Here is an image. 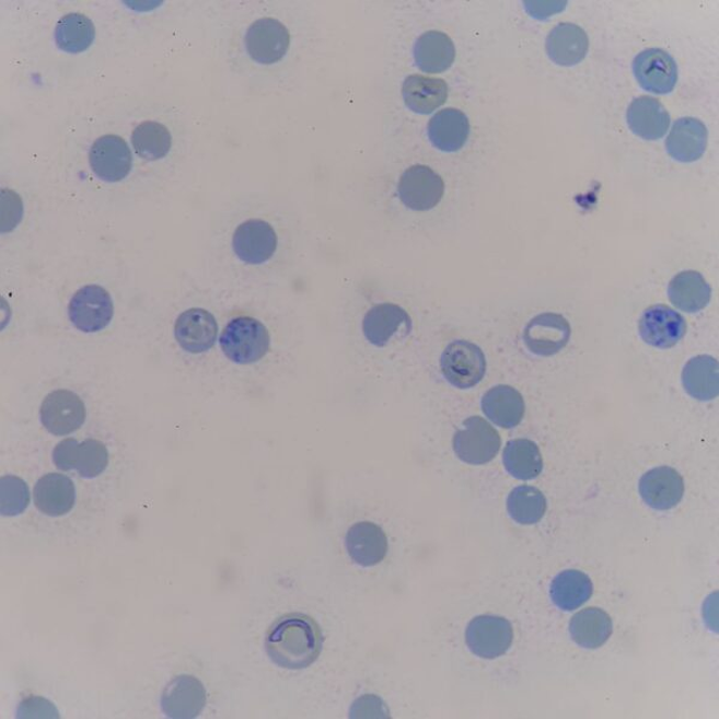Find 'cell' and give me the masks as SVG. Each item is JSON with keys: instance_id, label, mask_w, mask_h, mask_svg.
<instances>
[{"instance_id": "6da1fadb", "label": "cell", "mask_w": 719, "mask_h": 719, "mask_svg": "<svg viewBox=\"0 0 719 719\" xmlns=\"http://www.w3.org/2000/svg\"><path fill=\"white\" fill-rule=\"evenodd\" d=\"M323 642L322 629L311 616L290 613L269 628L264 647L275 664L300 671L318 660Z\"/></svg>"}, {"instance_id": "7a4b0ae2", "label": "cell", "mask_w": 719, "mask_h": 719, "mask_svg": "<svg viewBox=\"0 0 719 719\" xmlns=\"http://www.w3.org/2000/svg\"><path fill=\"white\" fill-rule=\"evenodd\" d=\"M270 335L259 321L237 317L224 327L220 337L223 355L239 364L262 360L270 349Z\"/></svg>"}, {"instance_id": "3957f363", "label": "cell", "mask_w": 719, "mask_h": 719, "mask_svg": "<svg viewBox=\"0 0 719 719\" xmlns=\"http://www.w3.org/2000/svg\"><path fill=\"white\" fill-rule=\"evenodd\" d=\"M486 357L482 348L468 340H453L441 355L440 369L445 380L461 390L476 386L486 374Z\"/></svg>"}, {"instance_id": "277c9868", "label": "cell", "mask_w": 719, "mask_h": 719, "mask_svg": "<svg viewBox=\"0 0 719 719\" xmlns=\"http://www.w3.org/2000/svg\"><path fill=\"white\" fill-rule=\"evenodd\" d=\"M501 447V438L494 426L479 416H472L453 437V450L464 463L483 465L494 461Z\"/></svg>"}, {"instance_id": "5b68a950", "label": "cell", "mask_w": 719, "mask_h": 719, "mask_svg": "<svg viewBox=\"0 0 719 719\" xmlns=\"http://www.w3.org/2000/svg\"><path fill=\"white\" fill-rule=\"evenodd\" d=\"M68 311L76 329L91 334L104 330L109 325L115 306L105 288L92 285L74 293Z\"/></svg>"}, {"instance_id": "8992f818", "label": "cell", "mask_w": 719, "mask_h": 719, "mask_svg": "<svg viewBox=\"0 0 719 719\" xmlns=\"http://www.w3.org/2000/svg\"><path fill=\"white\" fill-rule=\"evenodd\" d=\"M465 641L477 658L495 660L511 648L513 628L511 623L501 616H477L466 627Z\"/></svg>"}, {"instance_id": "52a82bcc", "label": "cell", "mask_w": 719, "mask_h": 719, "mask_svg": "<svg viewBox=\"0 0 719 719\" xmlns=\"http://www.w3.org/2000/svg\"><path fill=\"white\" fill-rule=\"evenodd\" d=\"M571 337V325L561 314L542 313L524 327L523 343L537 357L558 355Z\"/></svg>"}, {"instance_id": "ba28073f", "label": "cell", "mask_w": 719, "mask_h": 719, "mask_svg": "<svg viewBox=\"0 0 719 719\" xmlns=\"http://www.w3.org/2000/svg\"><path fill=\"white\" fill-rule=\"evenodd\" d=\"M85 416L83 401L69 390H56L47 395L40 409L43 426L47 432L57 437L80 430Z\"/></svg>"}, {"instance_id": "9c48e42d", "label": "cell", "mask_w": 719, "mask_h": 719, "mask_svg": "<svg viewBox=\"0 0 719 719\" xmlns=\"http://www.w3.org/2000/svg\"><path fill=\"white\" fill-rule=\"evenodd\" d=\"M445 193V184L433 170L415 165L402 174L398 195L403 205L413 210H431Z\"/></svg>"}, {"instance_id": "30bf717a", "label": "cell", "mask_w": 719, "mask_h": 719, "mask_svg": "<svg viewBox=\"0 0 719 719\" xmlns=\"http://www.w3.org/2000/svg\"><path fill=\"white\" fill-rule=\"evenodd\" d=\"M638 332L649 346L668 349L676 346L687 333L683 315L665 305H654L641 314Z\"/></svg>"}, {"instance_id": "8fae6325", "label": "cell", "mask_w": 719, "mask_h": 719, "mask_svg": "<svg viewBox=\"0 0 719 719\" xmlns=\"http://www.w3.org/2000/svg\"><path fill=\"white\" fill-rule=\"evenodd\" d=\"M634 72L642 90L660 95L672 93L679 78L676 61L661 48L642 50L634 61Z\"/></svg>"}, {"instance_id": "7c38bea8", "label": "cell", "mask_w": 719, "mask_h": 719, "mask_svg": "<svg viewBox=\"0 0 719 719\" xmlns=\"http://www.w3.org/2000/svg\"><path fill=\"white\" fill-rule=\"evenodd\" d=\"M245 44L252 59L259 65L270 66L286 56L290 44V34L280 21L260 19L251 24L245 36Z\"/></svg>"}, {"instance_id": "4fadbf2b", "label": "cell", "mask_w": 719, "mask_h": 719, "mask_svg": "<svg viewBox=\"0 0 719 719\" xmlns=\"http://www.w3.org/2000/svg\"><path fill=\"white\" fill-rule=\"evenodd\" d=\"M207 692L194 676L181 675L171 681L161 697V709L172 719H194L204 712Z\"/></svg>"}, {"instance_id": "5bb4252c", "label": "cell", "mask_w": 719, "mask_h": 719, "mask_svg": "<svg viewBox=\"0 0 719 719\" xmlns=\"http://www.w3.org/2000/svg\"><path fill=\"white\" fill-rule=\"evenodd\" d=\"M90 162L98 178L107 183L123 181L132 167L130 148L117 135L97 138L90 151Z\"/></svg>"}, {"instance_id": "9a60e30c", "label": "cell", "mask_w": 719, "mask_h": 719, "mask_svg": "<svg viewBox=\"0 0 719 719\" xmlns=\"http://www.w3.org/2000/svg\"><path fill=\"white\" fill-rule=\"evenodd\" d=\"M413 329L410 315L395 304L373 306L364 314L362 332L364 338L375 347H385L396 336L405 338Z\"/></svg>"}, {"instance_id": "2e32d148", "label": "cell", "mask_w": 719, "mask_h": 719, "mask_svg": "<svg viewBox=\"0 0 719 719\" xmlns=\"http://www.w3.org/2000/svg\"><path fill=\"white\" fill-rule=\"evenodd\" d=\"M639 494L651 509L671 510L684 498V478L671 466H659L641 476Z\"/></svg>"}, {"instance_id": "e0dca14e", "label": "cell", "mask_w": 719, "mask_h": 719, "mask_svg": "<svg viewBox=\"0 0 719 719\" xmlns=\"http://www.w3.org/2000/svg\"><path fill=\"white\" fill-rule=\"evenodd\" d=\"M219 326L216 317L204 309H192L176 320V343L192 355L206 352L217 344Z\"/></svg>"}, {"instance_id": "ac0fdd59", "label": "cell", "mask_w": 719, "mask_h": 719, "mask_svg": "<svg viewBox=\"0 0 719 719\" xmlns=\"http://www.w3.org/2000/svg\"><path fill=\"white\" fill-rule=\"evenodd\" d=\"M236 257L247 264L268 262L277 248V235L272 227L262 220H248L240 224L233 236Z\"/></svg>"}, {"instance_id": "d6986e66", "label": "cell", "mask_w": 719, "mask_h": 719, "mask_svg": "<svg viewBox=\"0 0 719 719\" xmlns=\"http://www.w3.org/2000/svg\"><path fill=\"white\" fill-rule=\"evenodd\" d=\"M346 548L352 561L362 567H372L385 559L389 542L380 525L361 522L348 530Z\"/></svg>"}, {"instance_id": "ffe728a7", "label": "cell", "mask_w": 719, "mask_h": 719, "mask_svg": "<svg viewBox=\"0 0 719 719\" xmlns=\"http://www.w3.org/2000/svg\"><path fill=\"white\" fill-rule=\"evenodd\" d=\"M671 115L658 98L639 96L627 109V123L630 131L647 141H658L671 125Z\"/></svg>"}, {"instance_id": "44dd1931", "label": "cell", "mask_w": 719, "mask_h": 719, "mask_svg": "<svg viewBox=\"0 0 719 719\" xmlns=\"http://www.w3.org/2000/svg\"><path fill=\"white\" fill-rule=\"evenodd\" d=\"M546 50L555 65L575 67L588 55V34L577 24L560 23L548 34Z\"/></svg>"}, {"instance_id": "7402d4cb", "label": "cell", "mask_w": 719, "mask_h": 719, "mask_svg": "<svg viewBox=\"0 0 719 719\" xmlns=\"http://www.w3.org/2000/svg\"><path fill=\"white\" fill-rule=\"evenodd\" d=\"M668 154L680 162H695L708 147V129L696 118H681L673 125L665 142Z\"/></svg>"}, {"instance_id": "603a6c76", "label": "cell", "mask_w": 719, "mask_h": 719, "mask_svg": "<svg viewBox=\"0 0 719 719\" xmlns=\"http://www.w3.org/2000/svg\"><path fill=\"white\" fill-rule=\"evenodd\" d=\"M74 501V485L66 475H44L34 487L35 507L46 515H66L73 509Z\"/></svg>"}, {"instance_id": "cb8c5ba5", "label": "cell", "mask_w": 719, "mask_h": 719, "mask_svg": "<svg viewBox=\"0 0 719 719\" xmlns=\"http://www.w3.org/2000/svg\"><path fill=\"white\" fill-rule=\"evenodd\" d=\"M487 418L501 428L519 426L525 414V402L520 391L509 385H498L487 391L482 401Z\"/></svg>"}, {"instance_id": "d4e9b609", "label": "cell", "mask_w": 719, "mask_h": 719, "mask_svg": "<svg viewBox=\"0 0 719 719\" xmlns=\"http://www.w3.org/2000/svg\"><path fill=\"white\" fill-rule=\"evenodd\" d=\"M427 131L437 149L453 153L462 149L468 140L471 124L460 109L447 108L437 113L428 124Z\"/></svg>"}, {"instance_id": "484cf974", "label": "cell", "mask_w": 719, "mask_h": 719, "mask_svg": "<svg viewBox=\"0 0 719 719\" xmlns=\"http://www.w3.org/2000/svg\"><path fill=\"white\" fill-rule=\"evenodd\" d=\"M456 48L445 33L431 31L422 34L414 47V59L420 70L440 73L451 68Z\"/></svg>"}, {"instance_id": "4316f807", "label": "cell", "mask_w": 719, "mask_h": 719, "mask_svg": "<svg viewBox=\"0 0 719 719\" xmlns=\"http://www.w3.org/2000/svg\"><path fill=\"white\" fill-rule=\"evenodd\" d=\"M402 95L409 109L430 115L447 103L449 88L443 80L411 74L403 83Z\"/></svg>"}, {"instance_id": "83f0119b", "label": "cell", "mask_w": 719, "mask_h": 719, "mask_svg": "<svg viewBox=\"0 0 719 719\" xmlns=\"http://www.w3.org/2000/svg\"><path fill=\"white\" fill-rule=\"evenodd\" d=\"M712 289L703 275L695 270L677 274L668 286L672 304L684 312L697 313L709 305Z\"/></svg>"}, {"instance_id": "f1b7e54d", "label": "cell", "mask_w": 719, "mask_h": 719, "mask_svg": "<svg viewBox=\"0 0 719 719\" xmlns=\"http://www.w3.org/2000/svg\"><path fill=\"white\" fill-rule=\"evenodd\" d=\"M570 634L579 647L599 649L613 634L611 616L595 607L580 611L572 617Z\"/></svg>"}, {"instance_id": "f546056e", "label": "cell", "mask_w": 719, "mask_h": 719, "mask_svg": "<svg viewBox=\"0 0 719 719\" xmlns=\"http://www.w3.org/2000/svg\"><path fill=\"white\" fill-rule=\"evenodd\" d=\"M686 393L698 401H712L719 394V364L710 356L691 359L683 371Z\"/></svg>"}, {"instance_id": "4dcf8cb0", "label": "cell", "mask_w": 719, "mask_h": 719, "mask_svg": "<svg viewBox=\"0 0 719 719\" xmlns=\"http://www.w3.org/2000/svg\"><path fill=\"white\" fill-rule=\"evenodd\" d=\"M591 579L583 572L566 570L554 578L550 596L561 611L571 612L583 605L592 596Z\"/></svg>"}, {"instance_id": "1f68e13d", "label": "cell", "mask_w": 719, "mask_h": 719, "mask_svg": "<svg viewBox=\"0 0 719 719\" xmlns=\"http://www.w3.org/2000/svg\"><path fill=\"white\" fill-rule=\"evenodd\" d=\"M502 462L510 475L523 482L536 478L544 469L540 449L529 439L510 440L503 450Z\"/></svg>"}, {"instance_id": "d6a6232c", "label": "cell", "mask_w": 719, "mask_h": 719, "mask_svg": "<svg viewBox=\"0 0 719 719\" xmlns=\"http://www.w3.org/2000/svg\"><path fill=\"white\" fill-rule=\"evenodd\" d=\"M55 37L59 49L68 54H81L95 39L94 24L92 20L74 12L59 20Z\"/></svg>"}, {"instance_id": "836d02e7", "label": "cell", "mask_w": 719, "mask_h": 719, "mask_svg": "<svg viewBox=\"0 0 719 719\" xmlns=\"http://www.w3.org/2000/svg\"><path fill=\"white\" fill-rule=\"evenodd\" d=\"M131 142L138 156L147 161H156L169 154L172 137L165 125L144 121L134 130Z\"/></svg>"}, {"instance_id": "e575fe53", "label": "cell", "mask_w": 719, "mask_h": 719, "mask_svg": "<svg viewBox=\"0 0 719 719\" xmlns=\"http://www.w3.org/2000/svg\"><path fill=\"white\" fill-rule=\"evenodd\" d=\"M547 510L544 494L535 487L514 488L508 498V511L513 521L524 525L538 523Z\"/></svg>"}, {"instance_id": "d590c367", "label": "cell", "mask_w": 719, "mask_h": 719, "mask_svg": "<svg viewBox=\"0 0 719 719\" xmlns=\"http://www.w3.org/2000/svg\"><path fill=\"white\" fill-rule=\"evenodd\" d=\"M31 503V491L18 476H4L0 479V513L5 517L22 514Z\"/></svg>"}, {"instance_id": "8d00e7d4", "label": "cell", "mask_w": 719, "mask_h": 719, "mask_svg": "<svg viewBox=\"0 0 719 719\" xmlns=\"http://www.w3.org/2000/svg\"><path fill=\"white\" fill-rule=\"evenodd\" d=\"M108 462L106 445L96 439H86L80 445L76 471L84 478H95L107 469Z\"/></svg>"}, {"instance_id": "74e56055", "label": "cell", "mask_w": 719, "mask_h": 719, "mask_svg": "<svg viewBox=\"0 0 719 719\" xmlns=\"http://www.w3.org/2000/svg\"><path fill=\"white\" fill-rule=\"evenodd\" d=\"M23 217L22 200L11 190H2V232L8 233L15 229Z\"/></svg>"}, {"instance_id": "f35d334b", "label": "cell", "mask_w": 719, "mask_h": 719, "mask_svg": "<svg viewBox=\"0 0 719 719\" xmlns=\"http://www.w3.org/2000/svg\"><path fill=\"white\" fill-rule=\"evenodd\" d=\"M18 718H59L56 706L49 700L40 697L24 699L18 708Z\"/></svg>"}, {"instance_id": "ab89813d", "label": "cell", "mask_w": 719, "mask_h": 719, "mask_svg": "<svg viewBox=\"0 0 719 719\" xmlns=\"http://www.w3.org/2000/svg\"><path fill=\"white\" fill-rule=\"evenodd\" d=\"M80 443L78 440L69 438L60 441L54 450V462L61 472L76 469L79 460Z\"/></svg>"}, {"instance_id": "60d3db41", "label": "cell", "mask_w": 719, "mask_h": 719, "mask_svg": "<svg viewBox=\"0 0 719 719\" xmlns=\"http://www.w3.org/2000/svg\"><path fill=\"white\" fill-rule=\"evenodd\" d=\"M566 2H524L530 16L538 20L548 19L565 9Z\"/></svg>"}]
</instances>
